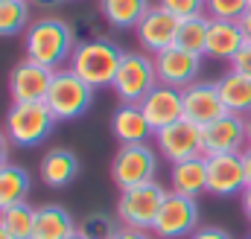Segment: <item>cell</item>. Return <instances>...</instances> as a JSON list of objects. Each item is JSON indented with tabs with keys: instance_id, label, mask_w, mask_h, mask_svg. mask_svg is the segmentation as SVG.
<instances>
[{
	"instance_id": "cell-1",
	"label": "cell",
	"mask_w": 251,
	"mask_h": 239,
	"mask_svg": "<svg viewBox=\"0 0 251 239\" xmlns=\"http://www.w3.org/2000/svg\"><path fill=\"white\" fill-rule=\"evenodd\" d=\"M73 44L76 32L62 18H38L26 26V59L50 70H62L64 61H70Z\"/></svg>"
},
{
	"instance_id": "cell-2",
	"label": "cell",
	"mask_w": 251,
	"mask_h": 239,
	"mask_svg": "<svg viewBox=\"0 0 251 239\" xmlns=\"http://www.w3.org/2000/svg\"><path fill=\"white\" fill-rule=\"evenodd\" d=\"M120 61H123V50L114 41L94 38V41H82L73 50L70 70L97 91V88H111L114 85V76L120 70Z\"/></svg>"
},
{
	"instance_id": "cell-3",
	"label": "cell",
	"mask_w": 251,
	"mask_h": 239,
	"mask_svg": "<svg viewBox=\"0 0 251 239\" xmlns=\"http://www.w3.org/2000/svg\"><path fill=\"white\" fill-rule=\"evenodd\" d=\"M56 114L47 108V102H12L9 114H6V134L12 140V146L29 149L44 143L53 128H56Z\"/></svg>"
},
{
	"instance_id": "cell-4",
	"label": "cell",
	"mask_w": 251,
	"mask_h": 239,
	"mask_svg": "<svg viewBox=\"0 0 251 239\" xmlns=\"http://www.w3.org/2000/svg\"><path fill=\"white\" fill-rule=\"evenodd\" d=\"M47 108L56 114L59 122L64 120H76L82 117L91 102H94V88L88 82H82L70 67H62L53 73V82H50V91H47Z\"/></svg>"
},
{
	"instance_id": "cell-5",
	"label": "cell",
	"mask_w": 251,
	"mask_h": 239,
	"mask_svg": "<svg viewBox=\"0 0 251 239\" xmlns=\"http://www.w3.org/2000/svg\"><path fill=\"white\" fill-rule=\"evenodd\" d=\"M167 198V190L155 181L149 184H137L120 190V201H117V219L123 222L126 228H137V231H152L161 204Z\"/></svg>"
},
{
	"instance_id": "cell-6",
	"label": "cell",
	"mask_w": 251,
	"mask_h": 239,
	"mask_svg": "<svg viewBox=\"0 0 251 239\" xmlns=\"http://www.w3.org/2000/svg\"><path fill=\"white\" fill-rule=\"evenodd\" d=\"M158 70L155 59H149L146 53H123L120 70L114 76V94L123 102H140L152 88H158Z\"/></svg>"
},
{
	"instance_id": "cell-7",
	"label": "cell",
	"mask_w": 251,
	"mask_h": 239,
	"mask_svg": "<svg viewBox=\"0 0 251 239\" xmlns=\"http://www.w3.org/2000/svg\"><path fill=\"white\" fill-rule=\"evenodd\" d=\"M199 231V204L196 198L178 195V192H167L161 213L152 225V234L161 239H184L193 237Z\"/></svg>"
},
{
	"instance_id": "cell-8",
	"label": "cell",
	"mask_w": 251,
	"mask_h": 239,
	"mask_svg": "<svg viewBox=\"0 0 251 239\" xmlns=\"http://www.w3.org/2000/svg\"><path fill=\"white\" fill-rule=\"evenodd\" d=\"M155 169H158V158L146 143L143 146H120L111 161V178L120 190L155 181Z\"/></svg>"
},
{
	"instance_id": "cell-9",
	"label": "cell",
	"mask_w": 251,
	"mask_h": 239,
	"mask_svg": "<svg viewBox=\"0 0 251 239\" xmlns=\"http://www.w3.org/2000/svg\"><path fill=\"white\" fill-rule=\"evenodd\" d=\"M155 143H158V152L170 164L204 155V149H201V125H196L190 120H178V122L155 131Z\"/></svg>"
},
{
	"instance_id": "cell-10",
	"label": "cell",
	"mask_w": 251,
	"mask_h": 239,
	"mask_svg": "<svg viewBox=\"0 0 251 239\" xmlns=\"http://www.w3.org/2000/svg\"><path fill=\"white\" fill-rule=\"evenodd\" d=\"M53 73L56 70H50L44 64H35L29 59L15 64V70L9 73V96H12V102H44L47 91H50V82H53Z\"/></svg>"
},
{
	"instance_id": "cell-11",
	"label": "cell",
	"mask_w": 251,
	"mask_h": 239,
	"mask_svg": "<svg viewBox=\"0 0 251 239\" xmlns=\"http://www.w3.org/2000/svg\"><path fill=\"white\" fill-rule=\"evenodd\" d=\"M178 24H181V21H178V18H173L167 9L152 6V9L143 15V21L134 26V32H137L140 47H143L146 53L158 56V53H164V50L176 47V38H178Z\"/></svg>"
},
{
	"instance_id": "cell-12",
	"label": "cell",
	"mask_w": 251,
	"mask_h": 239,
	"mask_svg": "<svg viewBox=\"0 0 251 239\" xmlns=\"http://www.w3.org/2000/svg\"><path fill=\"white\" fill-rule=\"evenodd\" d=\"M246 143V117L240 114H222L219 120L201 125V149L207 155H225V152H243Z\"/></svg>"
},
{
	"instance_id": "cell-13",
	"label": "cell",
	"mask_w": 251,
	"mask_h": 239,
	"mask_svg": "<svg viewBox=\"0 0 251 239\" xmlns=\"http://www.w3.org/2000/svg\"><path fill=\"white\" fill-rule=\"evenodd\" d=\"M246 169H243V152H225V155H207V192L213 195H237L243 192Z\"/></svg>"
},
{
	"instance_id": "cell-14",
	"label": "cell",
	"mask_w": 251,
	"mask_h": 239,
	"mask_svg": "<svg viewBox=\"0 0 251 239\" xmlns=\"http://www.w3.org/2000/svg\"><path fill=\"white\" fill-rule=\"evenodd\" d=\"M137 105L143 108V114L149 120L152 131H161V128H167V125L184 120V91L170 88V85H158V88H152Z\"/></svg>"
},
{
	"instance_id": "cell-15",
	"label": "cell",
	"mask_w": 251,
	"mask_h": 239,
	"mask_svg": "<svg viewBox=\"0 0 251 239\" xmlns=\"http://www.w3.org/2000/svg\"><path fill=\"white\" fill-rule=\"evenodd\" d=\"M155 70H158V82L184 91L196 82L199 70H201V56L187 53L181 47H170L164 53L155 56Z\"/></svg>"
},
{
	"instance_id": "cell-16",
	"label": "cell",
	"mask_w": 251,
	"mask_h": 239,
	"mask_svg": "<svg viewBox=\"0 0 251 239\" xmlns=\"http://www.w3.org/2000/svg\"><path fill=\"white\" fill-rule=\"evenodd\" d=\"M222 114H228V111L222 105L216 82H193L190 88H184V120L196 122V125H207Z\"/></svg>"
},
{
	"instance_id": "cell-17",
	"label": "cell",
	"mask_w": 251,
	"mask_h": 239,
	"mask_svg": "<svg viewBox=\"0 0 251 239\" xmlns=\"http://www.w3.org/2000/svg\"><path fill=\"white\" fill-rule=\"evenodd\" d=\"M111 131L120 146H143L149 143V137H155L149 120L137 102H120V108L111 117Z\"/></svg>"
},
{
	"instance_id": "cell-18",
	"label": "cell",
	"mask_w": 251,
	"mask_h": 239,
	"mask_svg": "<svg viewBox=\"0 0 251 239\" xmlns=\"http://www.w3.org/2000/svg\"><path fill=\"white\" fill-rule=\"evenodd\" d=\"M246 44V32L237 21H210V32H207V47L204 56L210 59L231 61Z\"/></svg>"
},
{
	"instance_id": "cell-19",
	"label": "cell",
	"mask_w": 251,
	"mask_h": 239,
	"mask_svg": "<svg viewBox=\"0 0 251 239\" xmlns=\"http://www.w3.org/2000/svg\"><path fill=\"white\" fill-rule=\"evenodd\" d=\"M38 175H41V181H44L50 190H62L67 184H73L76 175H79V158H76L70 149H50V152L41 158Z\"/></svg>"
},
{
	"instance_id": "cell-20",
	"label": "cell",
	"mask_w": 251,
	"mask_h": 239,
	"mask_svg": "<svg viewBox=\"0 0 251 239\" xmlns=\"http://www.w3.org/2000/svg\"><path fill=\"white\" fill-rule=\"evenodd\" d=\"M170 184H173V192L187 195V198H196L199 192H207V158L199 155V158L173 164Z\"/></svg>"
},
{
	"instance_id": "cell-21",
	"label": "cell",
	"mask_w": 251,
	"mask_h": 239,
	"mask_svg": "<svg viewBox=\"0 0 251 239\" xmlns=\"http://www.w3.org/2000/svg\"><path fill=\"white\" fill-rule=\"evenodd\" d=\"M76 222L73 216L59 207V204H41L35 213V234L32 239H67L70 234H76Z\"/></svg>"
},
{
	"instance_id": "cell-22",
	"label": "cell",
	"mask_w": 251,
	"mask_h": 239,
	"mask_svg": "<svg viewBox=\"0 0 251 239\" xmlns=\"http://www.w3.org/2000/svg\"><path fill=\"white\" fill-rule=\"evenodd\" d=\"M219 96H222V105L228 114H240V117H249L251 114V79L249 76H240L234 70H228L219 82Z\"/></svg>"
},
{
	"instance_id": "cell-23",
	"label": "cell",
	"mask_w": 251,
	"mask_h": 239,
	"mask_svg": "<svg viewBox=\"0 0 251 239\" xmlns=\"http://www.w3.org/2000/svg\"><path fill=\"white\" fill-rule=\"evenodd\" d=\"M149 9H152L149 0H100L102 18L117 29H134Z\"/></svg>"
},
{
	"instance_id": "cell-24",
	"label": "cell",
	"mask_w": 251,
	"mask_h": 239,
	"mask_svg": "<svg viewBox=\"0 0 251 239\" xmlns=\"http://www.w3.org/2000/svg\"><path fill=\"white\" fill-rule=\"evenodd\" d=\"M26 195H29V175H26V169H21L15 164L0 167V213L15 207V204H24Z\"/></svg>"
},
{
	"instance_id": "cell-25",
	"label": "cell",
	"mask_w": 251,
	"mask_h": 239,
	"mask_svg": "<svg viewBox=\"0 0 251 239\" xmlns=\"http://www.w3.org/2000/svg\"><path fill=\"white\" fill-rule=\"evenodd\" d=\"M207 32H210V18L207 15H196L178 24V38H176V47L196 53V56H204V47H207Z\"/></svg>"
},
{
	"instance_id": "cell-26",
	"label": "cell",
	"mask_w": 251,
	"mask_h": 239,
	"mask_svg": "<svg viewBox=\"0 0 251 239\" xmlns=\"http://www.w3.org/2000/svg\"><path fill=\"white\" fill-rule=\"evenodd\" d=\"M35 213H38V207L24 201V204H15V207L3 210L0 222H3V228L9 231L12 239H32V234H35Z\"/></svg>"
},
{
	"instance_id": "cell-27",
	"label": "cell",
	"mask_w": 251,
	"mask_h": 239,
	"mask_svg": "<svg viewBox=\"0 0 251 239\" xmlns=\"http://www.w3.org/2000/svg\"><path fill=\"white\" fill-rule=\"evenodd\" d=\"M29 26V0H3L0 3V38L18 35Z\"/></svg>"
},
{
	"instance_id": "cell-28",
	"label": "cell",
	"mask_w": 251,
	"mask_h": 239,
	"mask_svg": "<svg viewBox=\"0 0 251 239\" xmlns=\"http://www.w3.org/2000/svg\"><path fill=\"white\" fill-rule=\"evenodd\" d=\"M79 234L85 239H114L120 234V225L114 216H105V213H91L79 222Z\"/></svg>"
},
{
	"instance_id": "cell-29",
	"label": "cell",
	"mask_w": 251,
	"mask_h": 239,
	"mask_svg": "<svg viewBox=\"0 0 251 239\" xmlns=\"http://www.w3.org/2000/svg\"><path fill=\"white\" fill-rule=\"evenodd\" d=\"M251 0H204V12L210 21H243Z\"/></svg>"
},
{
	"instance_id": "cell-30",
	"label": "cell",
	"mask_w": 251,
	"mask_h": 239,
	"mask_svg": "<svg viewBox=\"0 0 251 239\" xmlns=\"http://www.w3.org/2000/svg\"><path fill=\"white\" fill-rule=\"evenodd\" d=\"M161 9H167L173 18L178 21H187L196 15H204V0H158Z\"/></svg>"
},
{
	"instance_id": "cell-31",
	"label": "cell",
	"mask_w": 251,
	"mask_h": 239,
	"mask_svg": "<svg viewBox=\"0 0 251 239\" xmlns=\"http://www.w3.org/2000/svg\"><path fill=\"white\" fill-rule=\"evenodd\" d=\"M231 70L234 73H240V76H249L251 79V41L243 44V50L231 59Z\"/></svg>"
},
{
	"instance_id": "cell-32",
	"label": "cell",
	"mask_w": 251,
	"mask_h": 239,
	"mask_svg": "<svg viewBox=\"0 0 251 239\" xmlns=\"http://www.w3.org/2000/svg\"><path fill=\"white\" fill-rule=\"evenodd\" d=\"M190 239H234L228 231H222V228H216V225H207V228H199L196 234Z\"/></svg>"
},
{
	"instance_id": "cell-33",
	"label": "cell",
	"mask_w": 251,
	"mask_h": 239,
	"mask_svg": "<svg viewBox=\"0 0 251 239\" xmlns=\"http://www.w3.org/2000/svg\"><path fill=\"white\" fill-rule=\"evenodd\" d=\"M114 239H149V234H146V231H137V228H120V234H117V237Z\"/></svg>"
},
{
	"instance_id": "cell-34",
	"label": "cell",
	"mask_w": 251,
	"mask_h": 239,
	"mask_svg": "<svg viewBox=\"0 0 251 239\" xmlns=\"http://www.w3.org/2000/svg\"><path fill=\"white\" fill-rule=\"evenodd\" d=\"M9 143H12V140H9V134H3V131H0V167H6V164H9Z\"/></svg>"
},
{
	"instance_id": "cell-35",
	"label": "cell",
	"mask_w": 251,
	"mask_h": 239,
	"mask_svg": "<svg viewBox=\"0 0 251 239\" xmlns=\"http://www.w3.org/2000/svg\"><path fill=\"white\" fill-rule=\"evenodd\" d=\"M243 169H246V184L251 187V146L243 149Z\"/></svg>"
},
{
	"instance_id": "cell-36",
	"label": "cell",
	"mask_w": 251,
	"mask_h": 239,
	"mask_svg": "<svg viewBox=\"0 0 251 239\" xmlns=\"http://www.w3.org/2000/svg\"><path fill=\"white\" fill-rule=\"evenodd\" d=\"M240 195H243V213H246V216L251 219V187H246Z\"/></svg>"
},
{
	"instance_id": "cell-37",
	"label": "cell",
	"mask_w": 251,
	"mask_h": 239,
	"mask_svg": "<svg viewBox=\"0 0 251 239\" xmlns=\"http://www.w3.org/2000/svg\"><path fill=\"white\" fill-rule=\"evenodd\" d=\"M240 26H243V32H246V41H251V6H249V12L243 15V21H240Z\"/></svg>"
},
{
	"instance_id": "cell-38",
	"label": "cell",
	"mask_w": 251,
	"mask_h": 239,
	"mask_svg": "<svg viewBox=\"0 0 251 239\" xmlns=\"http://www.w3.org/2000/svg\"><path fill=\"white\" fill-rule=\"evenodd\" d=\"M35 6H44V9H50V6H59L62 0H32Z\"/></svg>"
},
{
	"instance_id": "cell-39",
	"label": "cell",
	"mask_w": 251,
	"mask_h": 239,
	"mask_svg": "<svg viewBox=\"0 0 251 239\" xmlns=\"http://www.w3.org/2000/svg\"><path fill=\"white\" fill-rule=\"evenodd\" d=\"M246 143L251 146V114L246 117Z\"/></svg>"
},
{
	"instance_id": "cell-40",
	"label": "cell",
	"mask_w": 251,
	"mask_h": 239,
	"mask_svg": "<svg viewBox=\"0 0 251 239\" xmlns=\"http://www.w3.org/2000/svg\"><path fill=\"white\" fill-rule=\"evenodd\" d=\"M0 239H12V237H9V231L3 228V222H0Z\"/></svg>"
},
{
	"instance_id": "cell-41",
	"label": "cell",
	"mask_w": 251,
	"mask_h": 239,
	"mask_svg": "<svg viewBox=\"0 0 251 239\" xmlns=\"http://www.w3.org/2000/svg\"><path fill=\"white\" fill-rule=\"evenodd\" d=\"M67 239H85V237H82V234L76 231V234H70V237H67Z\"/></svg>"
},
{
	"instance_id": "cell-42",
	"label": "cell",
	"mask_w": 251,
	"mask_h": 239,
	"mask_svg": "<svg viewBox=\"0 0 251 239\" xmlns=\"http://www.w3.org/2000/svg\"><path fill=\"white\" fill-rule=\"evenodd\" d=\"M0 3H3V0H0Z\"/></svg>"
},
{
	"instance_id": "cell-43",
	"label": "cell",
	"mask_w": 251,
	"mask_h": 239,
	"mask_svg": "<svg viewBox=\"0 0 251 239\" xmlns=\"http://www.w3.org/2000/svg\"><path fill=\"white\" fill-rule=\"evenodd\" d=\"M249 239H251V237H249Z\"/></svg>"
}]
</instances>
